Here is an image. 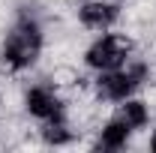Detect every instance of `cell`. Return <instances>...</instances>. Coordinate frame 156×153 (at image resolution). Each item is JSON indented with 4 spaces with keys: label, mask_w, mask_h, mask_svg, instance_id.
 I'll return each instance as SVG.
<instances>
[{
    "label": "cell",
    "mask_w": 156,
    "mask_h": 153,
    "mask_svg": "<svg viewBox=\"0 0 156 153\" xmlns=\"http://www.w3.org/2000/svg\"><path fill=\"white\" fill-rule=\"evenodd\" d=\"M138 51V42L132 33L126 30H105V33H96V39L84 48V66L90 72H108V69H120L129 54Z\"/></svg>",
    "instance_id": "2"
},
{
    "label": "cell",
    "mask_w": 156,
    "mask_h": 153,
    "mask_svg": "<svg viewBox=\"0 0 156 153\" xmlns=\"http://www.w3.org/2000/svg\"><path fill=\"white\" fill-rule=\"evenodd\" d=\"M132 129L120 120V117L108 114L96 129H93V138L87 141V147H96V150H126L129 141H132Z\"/></svg>",
    "instance_id": "6"
},
{
    "label": "cell",
    "mask_w": 156,
    "mask_h": 153,
    "mask_svg": "<svg viewBox=\"0 0 156 153\" xmlns=\"http://www.w3.org/2000/svg\"><path fill=\"white\" fill-rule=\"evenodd\" d=\"M90 90H93L96 99L108 102V105H117L120 99L138 93L141 84L120 66V69H108V72H93V78H90Z\"/></svg>",
    "instance_id": "5"
},
{
    "label": "cell",
    "mask_w": 156,
    "mask_h": 153,
    "mask_svg": "<svg viewBox=\"0 0 156 153\" xmlns=\"http://www.w3.org/2000/svg\"><path fill=\"white\" fill-rule=\"evenodd\" d=\"M21 108H24V114L30 117V120H51V117H60L66 111V99L60 93L54 84H48L45 78H39L33 84H27L24 87V96H21Z\"/></svg>",
    "instance_id": "3"
},
{
    "label": "cell",
    "mask_w": 156,
    "mask_h": 153,
    "mask_svg": "<svg viewBox=\"0 0 156 153\" xmlns=\"http://www.w3.org/2000/svg\"><path fill=\"white\" fill-rule=\"evenodd\" d=\"M120 18H123V6L117 0H87L75 9V21L81 24V30L90 33L114 30L120 27Z\"/></svg>",
    "instance_id": "4"
},
{
    "label": "cell",
    "mask_w": 156,
    "mask_h": 153,
    "mask_svg": "<svg viewBox=\"0 0 156 153\" xmlns=\"http://www.w3.org/2000/svg\"><path fill=\"white\" fill-rule=\"evenodd\" d=\"M0 48L6 51V57L12 60L15 75L24 69H33L45 51V30L42 21L36 18H12V24L3 30Z\"/></svg>",
    "instance_id": "1"
},
{
    "label": "cell",
    "mask_w": 156,
    "mask_h": 153,
    "mask_svg": "<svg viewBox=\"0 0 156 153\" xmlns=\"http://www.w3.org/2000/svg\"><path fill=\"white\" fill-rule=\"evenodd\" d=\"M0 111H3V96H0Z\"/></svg>",
    "instance_id": "10"
},
{
    "label": "cell",
    "mask_w": 156,
    "mask_h": 153,
    "mask_svg": "<svg viewBox=\"0 0 156 153\" xmlns=\"http://www.w3.org/2000/svg\"><path fill=\"white\" fill-rule=\"evenodd\" d=\"M36 129H39V138H42L45 147H69V144H81V132H78V126L66 114L51 117V120H42Z\"/></svg>",
    "instance_id": "7"
},
{
    "label": "cell",
    "mask_w": 156,
    "mask_h": 153,
    "mask_svg": "<svg viewBox=\"0 0 156 153\" xmlns=\"http://www.w3.org/2000/svg\"><path fill=\"white\" fill-rule=\"evenodd\" d=\"M147 147H150V150H156V132L150 135V141H147Z\"/></svg>",
    "instance_id": "9"
},
{
    "label": "cell",
    "mask_w": 156,
    "mask_h": 153,
    "mask_svg": "<svg viewBox=\"0 0 156 153\" xmlns=\"http://www.w3.org/2000/svg\"><path fill=\"white\" fill-rule=\"evenodd\" d=\"M111 114L120 117L132 132H144L147 126H150V120H153V108L147 105V99L144 96H126V99H120L114 108H111Z\"/></svg>",
    "instance_id": "8"
}]
</instances>
